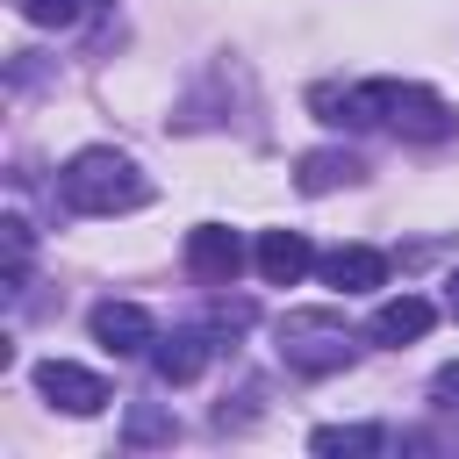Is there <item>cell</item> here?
<instances>
[{
  "label": "cell",
  "instance_id": "6da1fadb",
  "mask_svg": "<svg viewBox=\"0 0 459 459\" xmlns=\"http://www.w3.org/2000/svg\"><path fill=\"white\" fill-rule=\"evenodd\" d=\"M316 108H323V122H351V129H366V122H380V129H394V136H409V143H445V136H459V115L430 93V86H416V79H366V86H316L308 93Z\"/></svg>",
  "mask_w": 459,
  "mask_h": 459
},
{
  "label": "cell",
  "instance_id": "7a4b0ae2",
  "mask_svg": "<svg viewBox=\"0 0 459 459\" xmlns=\"http://www.w3.org/2000/svg\"><path fill=\"white\" fill-rule=\"evenodd\" d=\"M57 194H65L72 215H129V208L151 201V179H143V165H136L129 151L93 143V151H79V158L57 172Z\"/></svg>",
  "mask_w": 459,
  "mask_h": 459
},
{
  "label": "cell",
  "instance_id": "3957f363",
  "mask_svg": "<svg viewBox=\"0 0 459 459\" xmlns=\"http://www.w3.org/2000/svg\"><path fill=\"white\" fill-rule=\"evenodd\" d=\"M280 359L294 373H308V380L344 373L351 366V330L330 308H294V316H280Z\"/></svg>",
  "mask_w": 459,
  "mask_h": 459
},
{
  "label": "cell",
  "instance_id": "277c9868",
  "mask_svg": "<svg viewBox=\"0 0 459 459\" xmlns=\"http://www.w3.org/2000/svg\"><path fill=\"white\" fill-rule=\"evenodd\" d=\"M186 273H194V280H208V287H230V280L244 273V237H237V230H222V222L186 230Z\"/></svg>",
  "mask_w": 459,
  "mask_h": 459
},
{
  "label": "cell",
  "instance_id": "5b68a950",
  "mask_svg": "<svg viewBox=\"0 0 459 459\" xmlns=\"http://www.w3.org/2000/svg\"><path fill=\"white\" fill-rule=\"evenodd\" d=\"M36 387H43L57 409H72V416L108 409V380H100V373H86V366H72V359H43V366H36Z\"/></svg>",
  "mask_w": 459,
  "mask_h": 459
},
{
  "label": "cell",
  "instance_id": "8992f818",
  "mask_svg": "<svg viewBox=\"0 0 459 459\" xmlns=\"http://www.w3.org/2000/svg\"><path fill=\"white\" fill-rule=\"evenodd\" d=\"M316 265H323V280H330L337 294H373V287L387 280V251H373V244H337V251H323Z\"/></svg>",
  "mask_w": 459,
  "mask_h": 459
},
{
  "label": "cell",
  "instance_id": "52a82bcc",
  "mask_svg": "<svg viewBox=\"0 0 459 459\" xmlns=\"http://www.w3.org/2000/svg\"><path fill=\"white\" fill-rule=\"evenodd\" d=\"M93 337H100L108 351L136 359V351H151V344H158V323H151L136 301H100V308H93Z\"/></svg>",
  "mask_w": 459,
  "mask_h": 459
},
{
  "label": "cell",
  "instance_id": "ba28073f",
  "mask_svg": "<svg viewBox=\"0 0 459 459\" xmlns=\"http://www.w3.org/2000/svg\"><path fill=\"white\" fill-rule=\"evenodd\" d=\"M208 351H215V344H208V330H172V337H158V344H151V373H158L165 387H186V380L208 366Z\"/></svg>",
  "mask_w": 459,
  "mask_h": 459
},
{
  "label": "cell",
  "instance_id": "9c48e42d",
  "mask_svg": "<svg viewBox=\"0 0 459 459\" xmlns=\"http://www.w3.org/2000/svg\"><path fill=\"white\" fill-rule=\"evenodd\" d=\"M308 265H316V251H308L301 230H265V237H258V273H265V287H294Z\"/></svg>",
  "mask_w": 459,
  "mask_h": 459
},
{
  "label": "cell",
  "instance_id": "30bf717a",
  "mask_svg": "<svg viewBox=\"0 0 459 459\" xmlns=\"http://www.w3.org/2000/svg\"><path fill=\"white\" fill-rule=\"evenodd\" d=\"M430 323H437V308H430L423 294H394V301L373 308V337H380V344H416Z\"/></svg>",
  "mask_w": 459,
  "mask_h": 459
},
{
  "label": "cell",
  "instance_id": "8fae6325",
  "mask_svg": "<svg viewBox=\"0 0 459 459\" xmlns=\"http://www.w3.org/2000/svg\"><path fill=\"white\" fill-rule=\"evenodd\" d=\"M359 179H366V158L359 151H308L301 172H294L301 194H330V186H359Z\"/></svg>",
  "mask_w": 459,
  "mask_h": 459
},
{
  "label": "cell",
  "instance_id": "7c38bea8",
  "mask_svg": "<svg viewBox=\"0 0 459 459\" xmlns=\"http://www.w3.org/2000/svg\"><path fill=\"white\" fill-rule=\"evenodd\" d=\"M308 445H316L323 459H337V452H380L387 430H380V423H330V430H316Z\"/></svg>",
  "mask_w": 459,
  "mask_h": 459
},
{
  "label": "cell",
  "instance_id": "4fadbf2b",
  "mask_svg": "<svg viewBox=\"0 0 459 459\" xmlns=\"http://www.w3.org/2000/svg\"><path fill=\"white\" fill-rule=\"evenodd\" d=\"M172 437H179L172 416H158V409H143V402L129 409V445H172Z\"/></svg>",
  "mask_w": 459,
  "mask_h": 459
},
{
  "label": "cell",
  "instance_id": "5bb4252c",
  "mask_svg": "<svg viewBox=\"0 0 459 459\" xmlns=\"http://www.w3.org/2000/svg\"><path fill=\"white\" fill-rule=\"evenodd\" d=\"M93 0H22V14L36 22V29H65V22H79Z\"/></svg>",
  "mask_w": 459,
  "mask_h": 459
},
{
  "label": "cell",
  "instance_id": "9a60e30c",
  "mask_svg": "<svg viewBox=\"0 0 459 459\" xmlns=\"http://www.w3.org/2000/svg\"><path fill=\"white\" fill-rule=\"evenodd\" d=\"M208 323H215V330H251V301H215Z\"/></svg>",
  "mask_w": 459,
  "mask_h": 459
},
{
  "label": "cell",
  "instance_id": "2e32d148",
  "mask_svg": "<svg viewBox=\"0 0 459 459\" xmlns=\"http://www.w3.org/2000/svg\"><path fill=\"white\" fill-rule=\"evenodd\" d=\"M430 394H437L445 409H459V366H437V380H430Z\"/></svg>",
  "mask_w": 459,
  "mask_h": 459
},
{
  "label": "cell",
  "instance_id": "e0dca14e",
  "mask_svg": "<svg viewBox=\"0 0 459 459\" xmlns=\"http://www.w3.org/2000/svg\"><path fill=\"white\" fill-rule=\"evenodd\" d=\"M445 308L459 316V265H452V280H445Z\"/></svg>",
  "mask_w": 459,
  "mask_h": 459
}]
</instances>
